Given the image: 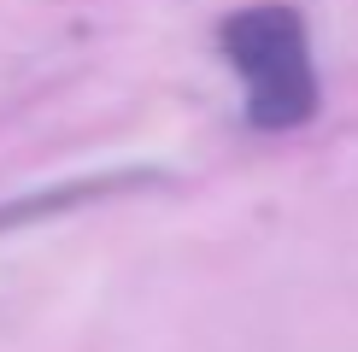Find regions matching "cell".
Listing matches in <instances>:
<instances>
[{"instance_id":"cell-1","label":"cell","mask_w":358,"mask_h":352,"mask_svg":"<svg viewBox=\"0 0 358 352\" xmlns=\"http://www.w3.org/2000/svg\"><path fill=\"white\" fill-rule=\"evenodd\" d=\"M223 53L247 82L252 129H300L317 117V71H311L306 24L294 6H247L223 24Z\"/></svg>"},{"instance_id":"cell-2","label":"cell","mask_w":358,"mask_h":352,"mask_svg":"<svg viewBox=\"0 0 358 352\" xmlns=\"http://www.w3.org/2000/svg\"><path fill=\"white\" fill-rule=\"evenodd\" d=\"M147 182H165V176H159V170H124V176H94V182H71V188H53V194H36V200H18V205H0V229L24 223V217L65 212V205H83V200H100V194H129V188H147Z\"/></svg>"}]
</instances>
